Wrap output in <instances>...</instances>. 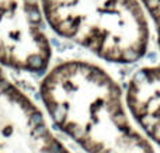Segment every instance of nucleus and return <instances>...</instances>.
I'll use <instances>...</instances> for the list:
<instances>
[{"label": "nucleus", "instance_id": "nucleus-6", "mask_svg": "<svg viewBox=\"0 0 160 153\" xmlns=\"http://www.w3.org/2000/svg\"><path fill=\"white\" fill-rule=\"evenodd\" d=\"M39 124H44V118H42V114L38 111H34L32 114L30 115V120H28V125L30 126H37Z\"/></svg>", "mask_w": 160, "mask_h": 153}, {"label": "nucleus", "instance_id": "nucleus-7", "mask_svg": "<svg viewBox=\"0 0 160 153\" xmlns=\"http://www.w3.org/2000/svg\"><path fill=\"white\" fill-rule=\"evenodd\" d=\"M32 135L35 138H45V136H48V128L44 125V124H39V125L34 126Z\"/></svg>", "mask_w": 160, "mask_h": 153}, {"label": "nucleus", "instance_id": "nucleus-9", "mask_svg": "<svg viewBox=\"0 0 160 153\" xmlns=\"http://www.w3.org/2000/svg\"><path fill=\"white\" fill-rule=\"evenodd\" d=\"M149 58H150V59H153V61H155V59H156V55H155V53H149Z\"/></svg>", "mask_w": 160, "mask_h": 153}, {"label": "nucleus", "instance_id": "nucleus-2", "mask_svg": "<svg viewBox=\"0 0 160 153\" xmlns=\"http://www.w3.org/2000/svg\"><path fill=\"white\" fill-rule=\"evenodd\" d=\"M38 3L39 0H0V39L14 59L22 45H31L45 61L51 56Z\"/></svg>", "mask_w": 160, "mask_h": 153}, {"label": "nucleus", "instance_id": "nucleus-1", "mask_svg": "<svg viewBox=\"0 0 160 153\" xmlns=\"http://www.w3.org/2000/svg\"><path fill=\"white\" fill-rule=\"evenodd\" d=\"M53 31L90 48L110 62L125 49L145 53L148 30L136 0H41Z\"/></svg>", "mask_w": 160, "mask_h": 153}, {"label": "nucleus", "instance_id": "nucleus-3", "mask_svg": "<svg viewBox=\"0 0 160 153\" xmlns=\"http://www.w3.org/2000/svg\"><path fill=\"white\" fill-rule=\"evenodd\" d=\"M142 3L146 6L153 21H155V25L158 28V34H159V44H160V0H142Z\"/></svg>", "mask_w": 160, "mask_h": 153}, {"label": "nucleus", "instance_id": "nucleus-4", "mask_svg": "<svg viewBox=\"0 0 160 153\" xmlns=\"http://www.w3.org/2000/svg\"><path fill=\"white\" fill-rule=\"evenodd\" d=\"M25 66H27V69L37 72V70H42L47 67V61L39 53H30L25 58Z\"/></svg>", "mask_w": 160, "mask_h": 153}, {"label": "nucleus", "instance_id": "nucleus-5", "mask_svg": "<svg viewBox=\"0 0 160 153\" xmlns=\"http://www.w3.org/2000/svg\"><path fill=\"white\" fill-rule=\"evenodd\" d=\"M65 129H66L68 134L72 135L73 139L79 141V142H82V141L84 139V135H86L84 128H80V126H72V125H69L68 128H65Z\"/></svg>", "mask_w": 160, "mask_h": 153}, {"label": "nucleus", "instance_id": "nucleus-11", "mask_svg": "<svg viewBox=\"0 0 160 153\" xmlns=\"http://www.w3.org/2000/svg\"><path fill=\"white\" fill-rule=\"evenodd\" d=\"M0 76H2V75H0Z\"/></svg>", "mask_w": 160, "mask_h": 153}, {"label": "nucleus", "instance_id": "nucleus-8", "mask_svg": "<svg viewBox=\"0 0 160 153\" xmlns=\"http://www.w3.org/2000/svg\"><path fill=\"white\" fill-rule=\"evenodd\" d=\"M133 81L135 83H143L146 81V70H138L133 76Z\"/></svg>", "mask_w": 160, "mask_h": 153}, {"label": "nucleus", "instance_id": "nucleus-10", "mask_svg": "<svg viewBox=\"0 0 160 153\" xmlns=\"http://www.w3.org/2000/svg\"><path fill=\"white\" fill-rule=\"evenodd\" d=\"M105 153H115L114 151H108V152H105Z\"/></svg>", "mask_w": 160, "mask_h": 153}]
</instances>
